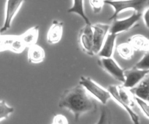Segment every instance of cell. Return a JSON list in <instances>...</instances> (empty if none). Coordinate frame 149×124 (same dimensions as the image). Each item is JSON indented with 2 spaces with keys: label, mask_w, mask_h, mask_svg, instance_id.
Here are the masks:
<instances>
[{
  "label": "cell",
  "mask_w": 149,
  "mask_h": 124,
  "mask_svg": "<svg viewBox=\"0 0 149 124\" xmlns=\"http://www.w3.org/2000/svg\"><path fill=\"white\" fill-rule=\"evenodd\" d=\"M58 105L60 108L70 111L76 121L83 114L94 112L97 108L93 96L80 83L63 91L60 97Z\"/></svg>",
  "instance_id": "obj_1"
},
{
  "label": "cell",
  "mask_w": 149,
  "mask_h": 124,
  "mask_svg": "<svg viewBox=\"0 0 149 124\" xmlns=\"http://www.w3.org/2000/svg\"><path fill=\"white\" fill-rule=\"evenodd\" d=\"M79 83L94 97L97 99L102 104H105L111 98V95L107 89L95 82L91 78L81 76Z\"/></svg>",
  "instance_id": "obj_2"
},
{
  "label": "cell",
  "mask_w": 149,
  "mask_h": 124,
  "mask_svg": "<svg viewBox=\"0 0 149 124\" xmlns=\"http://www.w3.org/2000/svg\"><path fill=\"white\" fill-rule=\"evenodd\" d=\"M146 1L143 0H126V1H114V0H105V3L111 5L114 10V12L109 19V20H114L116 19L119 14L123 10L133 9L134 11L139 12V10L146 3Z\"/></svg>",
  "instance_id": "obj_3"
},
{
  "label": "cell",
  "mask_w": 149,
  "mask_h": 124,
  "mask_svg": "<svg viewBox=\"0 0 149 124\" xmlns=\"http://www.w3.org/2000/svg\"><path fill=\"white\" fill-rule=\"evenodd\" d=\"M26 45L22 41L20 35H2L0 36V52L10 50L15 53H22Z\"/></svg>",
  "instance_id": "obj_4"
},
{
  "label": "cell",
  "mask_w": 149,
  "mask_h": 124,
  "mask_svg": "<svg viewBox=\"0 0 149 124\" xmlns=\"http://www.w3.org/2000/svg\"><path fill=\"white\" fill-rule=\"evenodd\" d=\"M98 65L116 80L124 83L125 81L124 71L112 57H100L97 60Z\"/></svg>",
  "instance_id": "obj_5"
},
{
  "label": "cell",
  "mask_w": 149,
  "mask_h": 124,
  "mask_svg": "<svg viewBox=\"0 0 149 124\" xmlns=\"http://www.w3.org/2000/svg\"><path fill=\"white\" fill-rule=\"evenodd\" d=\"M141 15L140 12L134 11L130 16L126 19H115L110 26L109 32L118 35L120 32L129 31L140 20Z\"/></svg>",
  "instance_id": "obj_6"
},
{
  "label": "cell",
  "mask_w": 149,
  "mask_h": 124,
  "mask_svg": "<svg viewBox=\"0 0 149 124\" xmlns=\"http://www.w3.org/2000/svg\"><path fill=\"white\" fill-rule=\"evenodd\" d=\"M78 43L82 50L87 54L93 56V30L91 25L86 24L79 33Z\"/></svg>",
  "instance_id": "obj_7"
},
{
  "label": "cell",
  "mask_w": 149,
  "mask_h": 124,
  "mask_svg": "<svg viewBox=\"0 0 149 124\" xmlns=\"http://www.w3.org/2000/svg\"><path fill=\"white\" fill-rule=\"evenodd\" d=\"M110 26L109 24L96 23L92 24L93 30V53L97 55L101 49L104 42L109 32Z\"/></svg>",
  "instance_id": "obj_8"
},
{
  "label": "cell",
  "mask_w": 149,
  "mask_h": 124,
  "mask_svg": "<svg viewBox=\"0 0 149 124\" xmlns=\"http://www.w3.org/2000/svg\"><path fill=\"white\" fill-rule=\"evenodd\" d=\"M24 1L23 0H7L6 2L5 17L1 33L5 32L11 27L13 19L18 13Z\"/></svg>",
  "instance_id": "obj_9"
},
{
  "label": "cell",
  "mask_w": 149,
  "mask_h": 124,
  "mask_svg": "<svg viewBox=\"0 0 149 124\" xmlns=\"http://www.w3.org/2000/svg\"><path fill=\"white\" fill-rule=\"evenodd\" d=\"M148 74L149 70H140L134 66L131 69L125 70V81L122 86L126 89H131L136 86Z\"/></svg>",
  "instance_id": "obj_10"
},
{
  "label": "cell",
  "mask_w": 149,
  "mask_h": 124,
  "mask_svg": "<svg viewBox=\"0 0 149 124\" xmlns=\"http://www.w3.org/2000/svg\"><path fill=\"white\" fill-rule=\"evenodd\" d=\"M107 90L111 94V97H112L113 99L116 102H117V103H118L119 105H120L123 108H124L126 111V112L130 116L134 124H139V115L131 108V107L127 105L121 100L119 95L118 86L116 85H109L108 87Z\"/></svg>",
  "instance_id": "obj_11"
},
{
  "label": "cell",
  "mask_w": 149,
  "mask_h": 124,
  "mask_svg": "<svg viewBox=\"0 0 149 124\" xmlns=\"http://www.w3.org/2000/svg\"><path fill=\"white\" fill-rule=\"evenodd\" d=\"M132 94L149 103V74L136 86L129 89Z\"/></svg>",
  "instance_id": "obj_12"
},
{
  "label": "cell",
  "mask_w": 149,
  "mask_h": 124,
  "mask_svg": "<svg viewBox=\"0 0 149 124\" xmlns=\"http://www.w3.org/2000/svg\"><path fill=\"white\" fill-rule=\"evenodd\" d=\"M63 23L54 20L47 35V41L49 44H55L60 41L63 34Z\"/></svg>",
  "instance_id": "obj_13"
},
{
  "label": "cell",
  "mask_w": 149,
  "mask_h": 124,
  "mask_svg": "<svg viewBox=\"0 0 149 124\" xmlns=\"http://www.w3.org/2000/svg\"><path fill=\"white\" fill-rule=\"evenodd\" d=\"M117 34L109 32L101 48V49L97 54L100 57H111L115 48V41Z\"/></svg>",
  "instance_id": "obj_14"
},
{
  "label": "cell",
  "mask_w": 149,
  "mask_h": 124,
  "mask_svg": "<svg viewBox=\"0 0 149 124\" xmlns=\"http://www.w3.org/2000/svg\"><path fill=\"white\" fill-rule=\"evenodd\" d=\"M128 43L134 50H149V39L143 35L136 34L132 36L128 40Z\"/></svg>",
  "instance_id": "obj_15"
},
{
  "label": "cell",
  "mask_w": 149,
  "mask_h": 124,
  "mask_svg": "<svg viewBox=\"0 0 149 124\" xmlns=\"http://www.w3.org/2000/svg\"><path fill=\"white\" fill-rule=\"evenodd\" d=\"M27 58L30 63L38 64L42 62L45 59V52L39 45L36 44L28 48Z\"/></svg>",
  "instance_id": "obj_16"
},
{
  "label": "cell",
  "mask_w": 149,
  "mask_h": 124,
  "mask_svg": "<svg viewBox=\"0 0 149 124\" xmlns=\"http://www.w3.org/2000/svg\"><path fill=\"white\" fill-rule=\"evenodd\" d=\"M38 33L39 25H37L27 30L20 35V37L26 46L29 48L36 44L38 38Z\"/></svg>",
  "instance_id": "obj_17"
},
{
  "label": "cell",
  "mask_w": 149,
  "mask_h": 124,
  "mask_svg": "<svg viewBox=\"0 0 149 124\" xmlns=\"http://www.w3.org/2000/svg\"><path fill=\"white\" fill-rule=\"evenodd\" d=\"M83 3L84 1L83 0H73V5L68 10V12L77 14L83 19L86 24L91 25L89 19L85 14Z\"/></svg>",
  "instance_id": "obj_18"
},
{
  "label": "cell",
  "mask_w": 149,
  "mask_h": 124,
  "mask_svg": "<svg viewBox=\"0 0 149 124\" xmlns=\"http://www.w3.org/2000/svg\"><path fill=\"white\" fill-rule=\"evenodd\" d=\"M116 50L118 54L125 60H130L134 54V49L129 43H122L119 44Z\"/></svg>",
  "instance_id": "obj_19"
},
{
  "label": "cell",
  "mask_w": 149,
  "mask_h": 124,
  "mask_svg": "<svg viewBox=\"0 0 149 124\" xmlns=\"http://www.w3.org/2000/svg\"><path fill=\"white\" fill-rule=\"evenodd\" d=\"M118 93L121 100L127 105L130 107L134 106V101L133 99L131 97V95L129 94L130 91H127L123 86H118Z\"/></svg>",
  "instance_id": "obj_20"
},
{
  "label": "cell",
  "mask_w": 149,
  "mask_h": 124,
  "mask_svg": "<svg viewBox=\"0 0 149 124\" xmlns=\"http://www.w3.org/2000/svg\"><path fill=\"white\" fill-rule=\"evenodd\" d=\"M14 111V108L8 106L5 101L1 100L0 101V121L8 119L10 114Z\"/></svg>",
  "instance_id": "obj_21"
},
{
  "label": "cell",
  "mask_w": 149,
  "mask_h": 124,
  "mask_svg": "<svg viewBox=\"0 0 149 124\" xmlns=\"http://www.w3.org/2000/svg\"><path fill=\"white\" fill-rule=\"evenodd\" d=\"M133 99L139 107L140 108L143 113L149 118V104L148 102L144 101L143 99H141L137 97L133 96Z\"/></svg>",
  "instance_id": "obj_22"
},
{
  "label": "cell",
  "mask_w": 149,
  "mask_h": 124,
  "mask_svg": "<svg viewBox=\"0 0 149 124\" xmlns=\"http://www.w3.org/2000/svg\"><path fill=\"white\" fill-rule=\"evenodd\" d=\"M134 67L140 70H149V52L144 54Z\"/></svg>",
  "instance_id": "obj_23"
},
{
  "label": "cell",
  "mask_w": 149,
  "mask_h": 124,
  "mask_svg": "<svg viewBox=\"0 0 149 124\" xmlns=\"http://www.w3.org/2000/svg\"><path fill=\"white\" fill-rule=\"evenodd\" d=\"M89 2L91 6V8L94 13L98 14L101 12L104 3V1L90 0Z\"/></svg>",
  "instance_id": "obj_24"
},
{
  "label": "cell",
  "mask_w": 149,
  "mask_h": 124,
  "mask_svg": "<svg viewBox=\"0 0 149 124\" xmlns=\"http://www.w3.org/2000/svg\"><path fill=\"white\" fill-rule=\"evenodd\" d=\"M52 124H68V121L66 116L61 114H56L54 116L52 120Z\"/></svg>",
  "instance_id": "obj_25"
},
{
  "label": "cell",
  "mask_w": 149,
  "mask_h": 124,
  "mask_svg": "<svg viewBox=\"0 0 149 124\" xmlns=\"http://www.w3.org/2000/svg\"><path fill=\"white\" fill-rule=\"evenodd\" d=\"M143 20L146 26L149 29V8H148L143 14Z\"/></svg>",
  "instance_id": "obj_26"
},
{
  "label": "cell",
  "mask_w": 149,
  "mask_h": 124,
  "mask_svg": "<svg viewBox=\"0 0 149 124\" xmlns=\"http://www.w3.org/2000/svg\"><path fill=\"white\" fill-rule=\"evenodd\" d=\"M107 110H104L102 112V115L100 118V120L98 122V123H105V121H108L107 120V117H108V114H107Z\"/></svg>",
  "instance_id": "obj_27"
}]
</instances>
